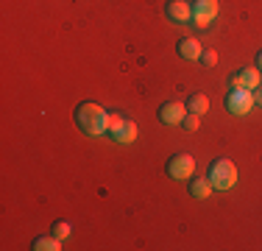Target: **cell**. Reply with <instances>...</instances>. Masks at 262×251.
I'll list each match as a JSON object with an SVG mask.
<instances>
[{
  "instance_id": "cell-1",
  "label": "cell",
  "mask_w": 262,
  "mask_h": 251,
  "mask_svg": "<svg viewBox=\"0 0 262 251\" xmlns=\"http://www.w3.org/2000/svg\"><path fill=\"white\" fill-rule=\"evenodd\" d=\"M76 126L90 137H103L109 129V112L92 100H84L76 106Z\"/></svg>"
},
{
  "instance_id": "cell-2",
  "label": "cell",
  "mask_w": 262,
  "mask_h": 251,
  "mask_svg": "<svg viewBox=\"0 0 262 251\" xmlns=\"http://www.w3.org/2000/svg\"><path fill=\"white\" fill-rule=\"evenodd\" d=\"M106 134L112 137L115 142H120V145H131V142L137 140V123L128 120V117L117 115V112H112L109 115V129H106Z\"/></svg>"
},
{
  "instance_id": "cell-3",
  "label": "cell",
  "mask_w": 262,
  "mask_h": 251,
  "mask_svg": "<svg viewBox=\"0 0 262 251\" xmlns=\"http://www.w3.org/2000/svg\"><path fill=\"white\" fill-rule=\"evenodd\" d=\"M207 179L212 181V187H217V190H232L234 181H237V168L234 162L229 159H215L209 165V176Z\"/></svg>"
},
{
  "instance_id": "cell-4",
  "label": "cell",
  "mask_w": 262,
  "mask_h": 251,
  "mask_svg": "<svg viewBox=\"0 0 262 251\" xmlns=\"http://www.w3.org/2000/svg\"><path fill=\"white\" fill-rule=\"evenodd\" d=\"M226 109L232 112V115H237V117L248 115V112L254 109V90H246V87H234V90H229Z\"/></svg>"
},
{
  "instance_id": "cell-5",
  "label": "cell",
  "mask_w": 262,
  "mask_h": 251,
  "mask_svg": "<svg viewBox=\"0 0 262 251\" xmlns=\"http://www.w3.org/2000/svg\"><path fill=\"white\" fill-rule=\"evenodd\" d=\"M165 171H167V176H170L173 181H184V179L192 176V171H195V159H192L190 154H176V156L167 159Z\"/></svg>"
},
{
  "instance_id": "cell-6",
  "label": "cell",
  "mask_w": 262,
  "mask_h": 251,
  "mask_svg": "<svg viewBox=\"0 0 262 251\" xmlns=\"http://www.w3.org/2000/svg\"><path fill=\"white\" fill-rule=\"evenodd\" d=\"M217 11H221V3H217V0H195V3H192V23H195L198 28H209V23L217 17Z\"/></svg>"
},
{
  "instance_id": "cell-7",
  "label": "cell",
  "mask_w": 262,
  "mask_h": 251,
  "mask_svg": "<svg viewBox=\"0 0 262 251\" xmlns=\"http://www.w3.org/2000/svg\"><path fill=\"white\" fill-rule=\"evenodd\" d=\"M184 117H187V103L167 100V103L159 106V120L165 126H179V123H184Z\"/></svg>"
},
{
  "instance_id": "cell-8",
  "label": "cell",
  "mask_w": 262,
  "mask_h": 251,
  "mask_svg": "<svg viewBox=\"0 0 262 251\" xmlns=\"http://www.w3.org/2000/svg\"><path fill=\"white\" fill-rule=\"evenodd\" d=\"M165 14L170 17L173 23H190L192 20V6L187 0H167Z\"/></svg>"
},
{
  "instance_id": "cell-9",
  "label": "cell",
  "mask_w": 262,
  "mask_h": 251,
  "mask_svg": "<svg viewBox=\"0 0 262 251\" xmlns=\"http://www.w3.org/2000/svg\"><path fill=\"white\" fill-rule=\"evenodd\" d=\"M229 84L234 87H246V90H257L259 87V67H246V70L234 73L232 78H229Z\"/></svg>"
},
{
  "instance_id": "cell-10",
  "label": "cell",
  "mask_w": 262,
  "mask_h": 251,
  "mask_svg": "<svg viewBox=\"0 0 262 251\" xmlns=\"http://www.w3.org/2000/svg\"><path fill=\"white\" fill-rule=\"evenodd\" d=\"M201 53H204V48H201V42H198L195 36H187V39L179 42V56H182V59L195 61V59H201Z\"/></svg>"
},
{
  "instance_id": "cell-11",
  "label": "cell",
  "mask_w": 262,
  "mask_h": 251,
  "mask_svg": "<svg viewBox=\"0 0 262 251\" xmlns=\"http://www.w3.org/2000/svg\"><path fill=\"white\" fill-rule=\"evenodd\" d=\"M187 112H192V115H204V112H209V98L201 95V92H192V95L187 98Z\"/></svg>"
},
{
  "instance_id": "cell-12",
  "label": "cell",
  "mask_w": 262,
  "mask_h": 251,
  "mask_svg": "<svg viewBox=\"0 0 262 251\" xmlns=\"http://www.w3.org/2000/svg\"><path fill=\"white\" fill-rule=\"evenodd\" d=\"M209 193H212V181L209 179H190V196L192 198H209Z\"/></svg>"
},
{
  "instance_id": "cell-13",
  "label": "cell",
  "mask_w": 262,
  "mask_h": 251,
  "mask_svg": "<svg viewBox=\"0 0 262 251\" xmlns=\"http://www.w3.org/2000/svg\"><path fill=\"white\" fill-rule=\"evenodd\" d=\"M31 248H34V251H59L61 248V240H59V237H53V235L51 237H36Z\"/></svg>"
},
{
  "instance_id": "cell-14",
  "label": "cell",
  "mask_w": 262,
  "mask_h": 251,
  "mask_svg": "<svg viewBox=\"0 0 262 251\" xmlns=\"http://www.w3.org/2000/svg\"><path fill=\"white\" fill-rule=\"evenodd\" d=\"M53 237L67 240V237H70V223H67V221H56L53 223Z\"/></svg>"
},
{
  "instance_id": "cell-15",
  "label": "cell",
  "mask_w": 262,
  "mask_h": 251,
  "mask_svg": "<svg viewBox=\"0 0 262 251\" xmlns=\"http://www.w3.org/2000/svg\"><path fill=\"white\" fill-rule=\"evenodd\" d=\"M184 129L187 131H198V129H201V115H192V112H187V117H184Z\"/></svg>"
},
{
  "instance_id": "cell-16",
  "label": "cell",
  "mask_w": 262,
  "mask_h": 251,
  "mask_svg": "<svg viewBox=\"0 0 262 251\" xmlns=\"http://www.w3.org/2000/svg\"><path fill=\"white\" fill-rule=\"evenodd\" d=\"M201 61H204L207 67H215V61H217V53H215V50H204V53H201Z\"/></svg>"
},
{
  "instance_id": "cell-17",
  "label": "cell",
  "mask_w": 262,
  "mask_h": 251,
  "mask_svg": "<svg viewBox=\"0 0 262 251\" xmlns=\"http://www.w3.org/2000/svg\"><path fill=\"white\" fill-rule=\"evenodd\" d=\"M254 103L262 106V87H257V90H254Z\"/></svg>"
},
{
  "instance_id": "cell-18",
  "label": "cell",
  "mask_w": 262,
  "mask_h": 251,
  "mask_svg": "<svg viewBox=\"0 0 262 251\" xmlns=\"http://www.w3.org/2000/svg\"><path fill=\"white\" fill-rule=\"evenodd\" d=\"M257 67H259V70H262V50H259V53H257Z\"/></svg>"
}]
</instances>
